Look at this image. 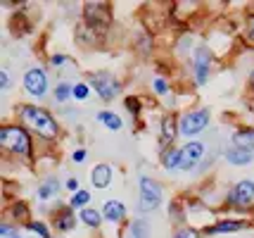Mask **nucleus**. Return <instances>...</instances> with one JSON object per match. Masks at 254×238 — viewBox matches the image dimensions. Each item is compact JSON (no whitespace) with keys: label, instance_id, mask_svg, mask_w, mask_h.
Masks as SVG:
<instances>
[{"label":"nucleus","instance_id":"f257e3e1","mask_svg":"<svg viewBox=\"0 0 254 238\" xmlns=\"http://www.w3.org/2000/svg\"><path fill=\"white\" fill-rule=\"evenodd\" d=\"M17 114H19V122L29 134L38 136L41 141H57L60 122L53 117L50 110L33 105V102H22V105H17Z\"/></svg>","mask_w":254,"mask_h":238},{"label":"nucleus","instance_id":"f03ea898","mask_svg":"<svg viewBox=\"0 0 254 238\" xmlns=\"http://www.w3.org/2000/svg\"><path fill=\"white\" fill-rule=\"evenodd\" d=\"M0 148L12 158L29 159L33 155L31 134L22 124H2L0 126Z\"/></svg>","mask_w":254,"mask_h":238},{"label":"nucleus","instance_id":"7ed1b4c3","mask_svg":"<svg viewBox=\"0 0 254 238\" xmlns=\"http://www.w3.org/2000/svg\"><path fill=\"white\" fill-rule=\"evenodd\" d=\"M164 200V188L162 183L152 179V176H140L138 179V207H140V215H150L155 212L157 207Z\"/></svg>","mask_w":254,"mask_h":238},{"label":"nucleus","instance_id":"20e7f679","mask_svg":"<svg viewBox=\"0 0 254 238\" xmlns=\"http://www.w3.org/2000/svg\"><path fill=\"white\" fill-rule=\"evenodd\" d=\"M211 112L209 107H197V110H188L178 117V131L186 141H195V138L209 126Z\"/></svg>","mask_w":254,"mask_h":238},{"label":"nucleus","instance_id":"39448f33","mask_svg":"<svg viewBox=\"0 0 254 238\" xmlns=\"http://www.w3.org/2000/svg\"><path fill=\"white\" fill-rule=\"evenodd\" d=\"M88 83H90V88L98 93V98L102 102H114V98L122 93V81L117 79L112 72H105V69L93 72Z\"/></svg>","mask_w":254,"mask_h":238},{"label":"nucleus","instance_id":"423d86ee","mask_svg":"<svg viewBox=\"0 0 254 238\" xmlns=\"http://www.w3.org/2000/svg\"><path fill=\"white\" fill-rule=\"evenodd\" d=\"M22 86L24 91H26V95L29 98H33V100H43L45 95H48V91H50V79H48V72H45L43 67H29L26 72H24L22 77Z\"/></svg>","mask_w":254,"mask_h":238},{"label":"nucleus","instance_id":"0eeeda50","mask_svg":"<svg viewBox=\"0 0 254 238\" xmlns=\"http://www.w3.org/2000/svg\"><path fill=\"white\" fill-rule=\"evenodd\" d=\"M226 205L233 210H240L245 212L247 207L254 205V181L252 179H240L235 181L226 193Z\"/></svg>","mask_w":254,"mask_h":238},{"label":"nucleus","instance_id":"6e6552de","mask_svg":"<svg viewBox=\"0 0 254 238\" xmlns=\"http://www.w3.org/2000/svg\"><path fill=\"white\" fill-rule=\"evenodd\" d=\"M83 19H86V29H90L93 34H98V31L110 26L112 7L107 2H86L83 5Z\"/></svg>","mask_w":254,"mask_h":238},{"label":"nucleus","instance_id":"1a4fd4ad","mask_svg":"<svg viewBox=\"0 0 254 238\" xmlns=\"http://www.w3.org/2000/svg\"><path fill=\"white\" fill-rule=\"evenodd\" d=\"M211 67H214V55H211L209 46H197L192 53V81H195V86L209 83Z\"/></svg>","mask_w":254,"mask_h":238},{"label":"nucleus","instance_id":"9d476101","mask_svg":"<svg viewBox=\"0 0 254 238\" xmlns=\"http://www.w3.org/2000/svg\"><path fill=\"white\" fill-rule=\"evenodd\" d=\"M183 159H181V171H192L199 167V162L207 155V146L202 141H188L186 146H181Z\"/></svg>","mask_w":254,"mask_h":238},{"label":"nucleus","instance_id":"9b49d317","mask_svg":"<svg viewBox=\"0 0 254 238\" xmlns=\"http://www.w3.org/2000/svg\"><path fill=\"white\" fill-rule=\"evenodd\" d=\"M250 227L245 219H223V222H216V224H211L207 227L202 234L204 236H231V234H240L245 229Z\"/></svg>","mask_w":254,"mask_h":238},{"label":"nucleus","instance_id":"f8f14e48","mask_svg":"<svg viewBox=\"0 0 254 238\" xmlns=\"http://www.w3.org/2000/svg\"><path fill=\"white\" fill-rule=\"evenodd\" d=\"M159 143H162V150L169 146H174V141L181 136V131H178V117L176 114H164L162 117V122H159Z\"/></svg>","mask_w":254,"mask_h":238},{"label":"nucleus","instance_id":"ddd939ff","mask_svg":"<svg viewBox=\"0 0 254 238\" xmlns=\"http://www.w3.org/2000/svg\"><path fill=\"white\" fill-rule=\"evenodd\" d=\"M53 229H57L60 234H69V231H74L76 229V212H74V207H60L55 210V215H53Z\"/></svg>","mask_w":254,"mask_h":238},{"label":"nucleus","instance_id":"4468645a","mask_svg":"<svg viewBox=\"0 0 254 238\" xmlns=\"http://www.w3.org/2000/svg\"><path fill=\"white\" fill-rule=\"evenodd\" d=\"M112 179H114V169H112V164H107V162H100V164H95V167L90 169V183H93V188H98V191L110 188Z\"/></svg>","mask_w":254,"mask_h":238},{"label":"nucleus","instance_id":"2eb2a0df","mask_svg":"<svg viewBox=\"0 0 254 238\" xmlns=\"http://www.w3.org/2000/svg\"><path fill=\"white\" fill-rule=\"evenodd\" d=\"M102 217H105V222H110V224H122L124 219H126V205L122 200H117V198H110V200H105L102 203Z\"/></svg>","mask_w":254,"mask_h":238},{"label":"nucleus","instance_id":"dca6fc26","mask_svg":"<svg viewBox=\"0 0 254 238\" xmlns=\"http://www.w3.org/2000/svg\"><path fill=\"white\" fill-rule=\"evenodd\" d=\"M223 159L233 164V167H250L254 162V150H245V148H226L223 150Z\"/></svg>","mask_w":254,"mask_h":238},{"label":"nucleus","instance_id":"f3484780","mask_svg":"<svg viewBox=\"0 0 254 238\" xmlns=\"http://www.w3.org/2000/svg\"><path fill=\"white\" fill-rule=\"evenodd\" d=\"M181 159H183V153H181V148H176V146H169L159 153V164H162L166 171L181 169Z\"/></svg>","mask_w":254,"mask_h":238},{"label":"nucleus","instance_id":"a211bd4d","mask_svg":"<svg viewBox=\"0 0 254 238\" xmlns=\"http://www.w3.org/2000/svg\"><path fill=\"white\" fill-rule=\"evenodd\" d=\"M57 193H60V179L57 176H45L43 181L38 183V188H36V198L41 203H48V200L55 198Z\"/></svg>","mask_w":254,"mask_h":238},{"label":"nucleus","instance_id":"6ab92c4d","mask_svg":"<svg viewBox=\"0 0 254 238\" xmlns=\"http://www.w3.org/2000/svg\"><path fill=\"white\" fill-rule=\"evenodd\" d=\"M124 238H152V231H150L147 219H145V217L133 219L131 224L126 227V234H124Z\"/></svg>","mask_w":254,"mask_h":238},{"label":"nucleus","instance_id":"aec40b11","mask_svg":"<svg viewBox=\"0 0 254 238\" xmlns=\"http://www.w3.org/2000/svg\"><path fill=\"white\" fill-rule=\"evenodd\" d=\"M78 219H81L88 229H93V231H98V229L102 227V222H105L102 210H95V207H83V210H78Z\"/></svg>","mask_w":254,"mask_h":238},{"label":"nucleus","instance_id":"412c9836","mask_svg":"<svg viewBox=\"0 0 254 238\" xmlns=\"http://www.w3.org/2000/svg\"><path fill=\"white\" fill-rule=\"evenodd\" d=\"M231 146L245 148V150H254V126L238 129V131L231 136Z\"/></svg>","mask_w":254,"mask_h":238},{"label":"nucleus","instance_id":"4be33fe9","mask_svg":"<svg viewBox=\"0 0 254 238\" xmlns=\"http://www.w3.org/2000/svg\"><path fill=\"white\" fill-rule=\"evenodd\" d=\"M95 119H98L105 129H110V131H122V126H124V119L117 112H112V110H102V112H98L95 114Z\"/></svg>","mask_w":254,"mask_h":238},{"label":"nucleus","instance_id":"5701e85b","mask_svg":"<svg viewBox=\"0 0 254 238\" xmlns=\"http://www.w3.org/2000/svg\"><path fill=\"white\" fill-rule=\"evenodd\" d=\"M53 100H55L57 105H66L69 100H74V83L60 81L55 88H53Z\"/></svg>","mask_w":254,"mask_h":238},{"label":"nucleus","instance_id":"b1692460","mask_svg":"<svg viewBox=\"0 0 254 238\" xmlns=\"http://www.w3.org/2000/svg\"><path fill=\"white\" fill-rule=\"evenodd\" d=\"M90 203V191H76V193H71V198H69V207H74V210H83V207H88Z\"/></svg>","mask_w":254,"mask_h":238},{"label":"nucleus","instance_id":"393cba45","mask_svg":"<svg viewBox=\"0 0 254 238\" xmlns=\"http://www.w3.org/2000/svg\"><path fill=\"white\" fill-rule=\"evenodd\" d=\"M26 229L31 231L33 236H38V238H53V231H50V227H48L45 222H41V219H31V222L26 224Z\"/></svg>","mask_w":254,"mask_h":238},{"label":"nucleus","instance_id":"a878e982","mask_svg":"<svg viewBox=\"0 0 254 238\" xmlns=\"http://www.w3.org/2000/svg\"><path fill=\"white\" fill-rule=\"evenodd\" d=\"M12 222H14V224H24V227H26V224L31 222V219H29V205H26V203H17V205H14V207H12Z\"/></svg>","mask_w":254,"mask_h":238},{"label":"nucleus","instance_id":"bb28decb","mask_svg":"<svg viewBox=\"0 0 254 238\" xmlns=\"http://www.w3.org/2000/svg\"><path fill=\"white\" fill-rule=\"evenodd\" d=\"M90 91H93V88H90L88 81H76V83H74V100L86 102L90 98Z\"/></svg>","mask_w":254,"mask_h":238},{"label":"nucleus","instance_id":"cd10ccee","mask_svg":"<svg viewBox=\"0 0 254 238\" xmlns=\"http://www.w3.org/2000/svg\"><path fill=\"white\" fill-rule=\"evenodd\" d=\"M243 38L247 46L254 48V12L247 14V22H245V31H243Z\"/></svg>","mask_w":254,"mask_h":238},{"label":"nucleus","instance_id":"c85d7f7f","mask_svg":"<svg viewBox=\"0 0 254 238\" xmlns=\"http://www.w3.org/2000/svg\"><path fill=\"white\" fill-rule=\"evenodd\" d=\"M171 238H202V231L195 227H181L174 231V236Z\"/></svg>","mask_w":254,"mask_h":238},{"label":"nucleus","instance_id":"c756f323","mask_svg":"<svg viewBox=\"0 0 254 238\" xmlns=\"http://www.w3.org/2000/svg\"><path fill=\"white\" fill-rule=\"evenodd\" d=\"M152 91H155L157 95H169L171 86H169V81H166L164 77H155V79H152Z\"/></svg>","mask_w":254,"mask_h":238},{"label":"nucleus","instance_id":"7c9ffc66","mask_svg":"<svg viewBox=\"0 0 254 238\" xmlns=\"http://www.w3.org/2000/svg\"><path fill=\"white\" fill-rule=\"evenodd\" d=\"M17 227L12 224V222H2L0 224V238H17Z\"/></svg>","mask_w":254,"mask_h":238},{"label":"nucleus","instance_id":"2f4dec72","mask_svg":"<svg viewBox=\"0 0 254 238\" xmlns=\"http://www.w3.org/2000/svg\"><path fill=\"white\" fill-rule=\"evenodd\" d=\"M124 102H126V110H128L133 117H138V114H140V100H138L135 95H128Z\"/></svg>","mask_w":254,"mask_h":238},{"label":"nucleus","instance_id":"473e14b6","mask_svg":"<svg viewBox=\"0 0 254 238\" xmlns=\"http://www.w3.org/2000/svg\"><path fill=\"white\" fill-rule=\"evenodd\" d=\"M10 86H12L10 72H7V69H0V91L7 93V91H10Z\"/></svg>","mask_w":254,"mask_h":238},{"label":"nucleus","instance_id":"72a5a7b5","mask_svg":"<svg viewBox=\"0 0 254 238\" xmlns=\"http://www.w3.org/2000/svg\"><path fill=\"white\" fill-rule=\"evenodd\" d=\"M66 62H69V57L64 55V53H55V55L50 57V65H53V67L55 69H60V67H64Z\"/></svg>","mask_w":254,"mask_h":238},{"label":"nucleus","instance_id":"f704fd0d","mask_svg":"<svg viewBox=\"0 0 254 238\" xmlns=\"http://www.w3.org/2000/svg\"><path fill=\"white\" fill-rule=\"evenodd\" d=\"M86 158H88L86 148H76V150L71 153V162H74V164H81V162H86Z\"/></svg>","mask_w":254,"mask_h":238},{"label":"nucleus","instance_id":"c9c22d12","mask_svg":"<svg viewBox=\"0 0 254 238\" xmlns=\"http://www.w3.org/2000/svg\"><path fill=\"white\" fill-rule=\"evenodd\" d=\"M169 217H174V219L181 222V219H186V212H181V205L178 203H171L169 205Z\"/></svg>","mask_w":254,"mask_h":238},{"label":"nucleus","instance_id":"e433bc0d","mask_svg":"<svg viewBox=\"0 0 254 238\" xmlns=\"http://www.w3.org/2000/svg\"><path fill=\"white\" fill-rule=\"evenodd\" d=\"M64 188L66 191H71V193H76V191H81V183H78L76 176H69V179L64 181Z\"/></svg>","mask_w":254,"mask_h":238},{"label":"nucleus","instance_id":"4c0bfd02","mask_svg":"<svg viewBox=\"0 0 254 238\" xmlns=\"http://www.w3.org/2000/svg\"><path fill=\"white\" fill-rule=\"evenodd\" d=\"M247 83H250V88H252V91H254V69H252V72H250V77H247Z\"/></svg>","mask_w":254,"mask_h":238},{"label":"nucleus","instance_id":"58836bf2","mask_svg":"<svg viewBox=\"0 0 254 238\" xmlns=\"http://www.w3.org/2000/svg\"><path fill=\"white\" fill-rule=\"evenodd\" d=\"M17 238H22V236H17Z\"/></svg>","mask_w":254,"mask_h":238}]
</instances>
